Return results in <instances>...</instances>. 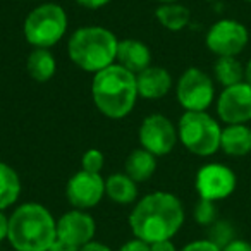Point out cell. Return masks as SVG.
I'll return each instance as SVG.
<instances>
[{"label": "cell", "instance_id": "obj_1", "mask_svg": "<svg viewBox=\"0 0 251 251\" xmlns=\"http://www.w3.org/2000/svg\"><path fill=\"white\" fill-rule=\"evenodd\" d=\"M184 206L172 193L155 191L138 201L129 215V227L138 239L151 244L172 239L184 224Z\"/></svg>", "mask_w": 251, "mask_h": 251}, {"label": "cell", "instance_id": "obj_2", "mask_svg": "<svg viewBox=\"0 0 251 251\" xmlns=\"http://www.w3.org/2000/svg\"><path fill=\"white\" fill-rule=\"evenodd\" d=\"M95 107L108 119H122L133 112L138 100L136 74L119 64L98 71L91 83Z\"/></svg>", "mask_w": 251, "mask_h": 251}, {"label": "cell", "instance_id": "obj_3", "mask_svg": "<svg viewBox=\"0 0 251 251\" xmlns=\"http://www.w3.org/2000/svg\"><path fill=\"white\" fill-rule=\"evenodd\" d=\"M7 239L16 251H49L57 239V220L40 203H25L9 217Z\"/></svg>", "mask_w": 251, "mask_h": 251}, {"label": "cell", "instance_id": "obj_4", "mask_svg": "<svg viewBox=\"0 0 251 251\" xmlns=\"http://www.w3.org/2000/svg\"><path fill=\"white\" fill-rule=\"evenodd\" d=\"M119 40L107 28L84 26L71 35L67 53L79 69L95 73L115 64Z\"/></svg>", "mask_w": 251, "mask_h": 251}, {"label": "cell", "instance_id": "obj_5", "mask_svg": "<svg viewBox=\"0 0 251 251\" xmlns=\"http://www.w3.org/2000/svg\"><path fill=\"white\" fill-rule=\"evenodd\" d=\"M179 141L196 157H212L220 150L222 127L208 112H184L177 124Z\"/></svg>", "mask_w": 251, "mask_h": 251}, {"label": "cell", "instance_id": "obj_6", "mask_svg": "<svg viewBox=\"0 0 251 251\" xmlns=\"http://www.w3.org/2000/svg\"><path fill=\"white\" fill-rule=\"evenodd\" d=\"M67 31V14L59 4H42L28 14L25 36L35 49H50L64 38Z\"/></svg>", "mask_w": 251, "mask_h": 251}, {"label": "cell", "instance_id": "obj_7", "mask_svg": "<svg viewBox=\"0 0 251 251\" xmlns=\"http://www.w3.org/2000/svg\"><path fill=\"white\" fill-rule=\"evenodd\" d=\"M176 95L186 112H206L215 100V84L205 71L189 67L179 77Z\"/></svg>", "mask_w": 251, "mask_h": 251}, {"label": "cell", "instance_id": "obj_8", "mask_svg": "<svg viewBox=\"0 0 251 251\" xmlns=\"http://www.w3.org/2000/svg\"><path fill=\"white\" fill-rule=\"evenodd\" d=\"M250 42V31L236 19H219L210 26L205 45L217 57H237Z\"/></svg>", "mask_w": 251, "mask_h": 251}, {"label": "cell", "instance_id": "obj_9", "mask_svg": "<svg viewBox=\"0 0 251 251\" xmlns=\"http://www.w3.org/2000/svg\"><path fill=\"white\" fill-rule=\"evenodd\" d=\"M195 186L200 198L220 201V200L229 198L236 191L237 177L230 167L219 164V162H212V164L203 165L196 172Z\"/></svg>", "mask_w": 251, "mask_h": 251}, {"label": "cell", "instance_id": "obj_10", "mask_svg": "<svg viewBox=\"0 0 251 251\" xmlns=\"http://www.w3.org/2000/svg\"><path fill=\"white\" fill-rule=\"evenodd\" d=\"M177 129L171 119L162 114H153L143 119L140 126V143L155 157H164L174 150L177 143Z\"/></svg>", "mask_w": 251, "mask_h": 251}, {"label": "cell", "instance_id": "obj_11", "mask_svg": "<svg viewBox=\"0 0 251 251\" xmlns=\"http://www.w3.org/2000/svg\"><path fill=\"white\" fill-rule=\"evenodd\" d=\"M217 115L227 126L251 121V86L246 81L224 88L217 98Z\"/></svg>", "mask_w": 251, "mask_h": 251}, {"label": "cell", "instance_id": "obj_12", "mask_svg": "<svg viewBox=\"0 0 251 251\" xmlns=\"http://www.w3.org/2000/svg\"><path fill=\"white\" fill-rule=\"evenodd\" d=\"M105 195V179L100 174L79 171L69 179L66 196L69 203L77 210L91 208L98 205Z\"/></svg>", "mask_w": 251, "mask_h": 251}, {"label": "cell", "instance_id": "obj_13", "mask_svg": "<svg viewBox=\"0 0 251 251\" xmlns=\"http://www.w3.org/2000/svg\"><path fill=\"white\" fill-rule=\"evenodd\" d=\"M95 230L97 226L93 217L84 213L83 210H71L57 220V239L77 248L91 243Z\"/></svg>", "mask_w": 251, "mask_h": 251}, {"label": "cell", "instance_id": "obj_14", "mask_svg": "<svg viewBox=\"0 0 251 251\" xmlns=\"http://www.w3.org/2000/svg\"><path fill=\"white\" fill-rule=\"evenodd\" d=\"M138 95L148 100L164 98L172 88V76L167 69L158 66H150L140 74H136Z\"/></svg>", "mask_w": 251, "mask_h": 251}, {"label": "cell", "instance_id": "obj_15", "mask_svg": "<svg viewBox=\"0 0 251 251\" xmlns=\"http://www.w3.org/2000/svg\"><path fill=\"white\" fill-rule=\"evenodd\" d=\"M119 66L126 67L133 74H140L147 67L151 66V52L141 40L126 38L121 40L117 45V57H115Z\"/></svg>", "mask_w": 251, "mask_h": 251}, {"label": "cell", "instance_id": "obj_16", "mask_svg": "<svg viewBox=\"0 0 251 251\" xmlns=\"http://www.w3.org/2000/svg\"><path fill=\"white\" fill-rule=\"evenodd\" d=\"M220 150L227 157H246L251 153V127L248 124H229L222 129Z\"/></svg>", "mask_w": 251, "mask_h": 251}, {"label": "cell", "instance_id": "obj_17", "mask_svg": "<svg viewBox=\"0 0 251 251\" xmlns=\"http://www.w3.org/2000/svg\"><path fill=\"white\" fill-rule=\"evenodd\" d=\"M155 169H157V158L145 148L133 150L127 160H126V174L129 176L134 182L148 181L155 174Z\"/></svg>", "mask_w": 251, "mask_h": 251}, {"label": "cell", "instance_id": "obj_18", "mask_svg": "<svg viewBox=\"0 0 251 251\" xmlns=\"http://www.w3.org/2000/svg\"><path fill=\"white\" fill-rule=\"evenodd\" d=\"M136 184L127 174H112L105 179V195L119 205H129L138 198Z\"/></svg>", "mask_w": 251, "mask_h": 251}, {"label": "cell", "instance_id": "obj_19", "mask_svg": "<svg viewBox=\"0 0 251 251\" xmlns=\"http://www.w3.org/2000/svg\"><path fill=\"white\" fill-rule=\"evenodd\" d=\"M26 69H28L29 76L35 81L45 83V81L53 77L57 62L49 49H35L29 53L28 60H26Z\"/></svg>", "mask_w": 251, "mask_h": 251}, {"label": "cell", "instance_id": "obj_20", "mask_svg": "<svg viewBox=\"0 0 251 251\" xmlns=\"http://www.w3.org/2000/svg\"><path fill=\"white\" fill-rule=\"evenodd\" d=\"M157 21L169 31H181L191 21V12L186 5L172 2V4H160L155 11Z\"/></svg>", "mask_w": 251, "mask_h": 251}, {"label": "cell", "instance_id": "obj_21", "mask_svg": "<svg viewBox=\"0 0 251 251\" xmlns=\"http://www.w3.org/2000/svg\"><path fill=\"white\" fill-rule=\"evenodd\" d=\"M213 76L224 88L244 81V66L237 57H219L213 64Z\"/></svg>", "mask_w": 251, "mask_h": 251}, {"label": "cell", "instance_id": "obj_22", "mask_svg": "<svg viewBox=\"0 0 251 251\" xmlns=\"http://www.w3.org/2000/svg\"><path fill=\"white\" fill-rule=\"evenodd\" d=\"M21 193L19 176L11 165L0 162V210L14 205Z\"/></svg>", "mask_w": 251, "mask_h": 251}, {"label": "cell", "instance_id": "obj_23", "mask_svg": "<svg viewBox=\"0 0 251 251\" xmlns=\"http://www.w3.org/2000/svg\"><path fill=\"white\" fill-rule=\"evenodd\" d=\"M208 239L213 244H217L220 250H224L230 241L236 239V230H234L232 224L227 220H215L208 227Z\"/></svg>", "mask_w": 251, "mask_h": 251}, {"label": "cell", "instance_id": "obj_24", "mask_svg": "<svg viewBox=\"0 0 251 251\" xmlns=\"http://www.w3.org/2000/svg\"><path fill=\"white\" fill-rule=\"evenodd\" d=\"M196 224L203 227H210L217 220V208L215 201H210V200L200 198V201L195 205V212H193Z\"/></svg>", "mask_w": 251, "mask_h": 251}, {"label": "cell", "instance_id": "obj_25", "mask_svg": "<svg viewBox=\"0 0 251 251\" xmlns=\"http://www.w3.org/2000/svg\"><path fill=\"white\" fill-rule=\"evenodd\" d=\"M105 164V157L100 150L97 148H91L88 150L86 153L83 155L81 158V171H86V172H93V174H100V171L103 169Z\"/></svg>", "mask_w": 251, "mask_h": 251}, {"label": "cell", "instance_id": "obj_26", "mask_svg": "<svg viewBox=\"0 0 251 251\" xmlns=\"http://www.w3.org/2000/svg\"><path fill=\"white\" fill-rule=\"evenodd\" d=\"M179 251H222L217 244H213L210 239H198L193 241V243L186 244L182 250Z\"/></svg>", "mask_w": 251, "mask_h": 251}, {"label": "cell", "instance_id": "obj_27", "mask_svg": "<svg viewBox=\"0 0 251 251\" xmlns=\"http://www.w3.org/2000/svg\"><path fill=\"white\" fill-rule=\"evenodd\" d=\"M119 251H150V244L134 237L133 241H127L126 244H122Z\"/></svg>", "mask_w": 251, "mask_h": 251}, {"label": "cell", "instance_id": "obj_28", "mask_svg": "<svg viewBox=\"0 0 251 251\" xmlns=\"http://www.w3.org/2000/svg\"><path fill=\"white\" fill-rule=\"evenodd\" d=\"M222 251H251V243L246 239H234L224 248Z\"/></svg>", "mask_w": 251, "mask_h": 251}, {"label": "cell", "instance_id": "obj_29", "mask_svg": "<svg viewBox=\"0 0 251 251\" xmlns=\"http://www.w3.org/2000/svg\"><path fill=\"white\" fill-rule=\"evenodd\" d=\"M150 251H177L172 243V239H165V241H157V243L150 244Z\"/></svg>", "mask_w": 251, "mask_h": 251}, {"label": "cell", "instance_id": "obj_30", "mask_svg": "<svg viewBox=\"0 0 251 251\" xmlns=\"http://www.w3.org/2000/svg\"><path fill=\"white\" fill-rule=\"evenodd\" d=\"M110 0H76V4L84 9H101L108 4Z\"/></svg>", "mask_w": 251, "mask_h": 251}, {"label": "cell", "instance_id": "obj_31", "mask_svg": "<svg viewBox=\"0 0 251 251\" xmlns=\"http://www.w3.org/2000/svg\"><path fill=\"white\" fill-rule=\"evenodd\" d=\"M49 251H79V248L64 243V241H60V239H55V243L50 246Z\"/></svg>", "mask_w": 251, "mask_h": 251}, {"label": "cell", "instance_id": "obj_32", "mask_svg": "<svg viewBox=\"0 0 251 251\" xmlns=\"http://www.w3.org/2000/svg\"><path fill=\"white\" fill-rule=\"evenodd\" d=\"M79 251H112L107 244L103 243H97V241H91V243L84 244V246L79 248Z\"/></svg>", "mask_w": 251, "mask_h": 251}, {"label": "cell", "instance_id": "obj_33", "mask_svg": "<svg viewBox=\"0 0 251 251\" xmlns=\"http://www.w3.org/2000/svg\"><path fill=\"white\" fill-rule=\"evenodd\" d=\"M7 230H9V219L0 210V243L7 237Z\"/></svg>", "mask_w": 251, "mask_h": 251}, {"label": "cell", "instance_id": "obj_34", "mask_svg": "<svg viewBox=\"0 0 251 251\" xmlns=\"http://www.w3.org/2000/svg\"><path fill=\"white\" fill-rule=\"evenodd\" d=\"M244 81L251 86V59L248 60L246 66H244Z\"/></svg>", "mask_w": 251, "mask_h": 251}, {"label": "cell", "instance_id": "obj_35", "mask_svg": "<svg viewBox=\"0 0 251 251\" xmlns=\"http://www.w3.org/2000/svg\"><path fill=\"white\" fill-rule=\"evenodd\" d=\"M157 2H162V4H172V2H179V0H157Z\"/></svg>", "mask_w": 251, "mask_h": 251}, {"label": "cell", "instance_id": "obj_36", "mask_svg": "<svg viewBox=\"0 0 251 251\" xmlns=\"http://www.w3.org/2000/svg\"><path fill=\"white\" fill-rule=\"evenodd\" d=\"M244 2H248V4H251V0H244Z\"/></svg>", "mask_w": 251, "mask_h": 251}, {"label": "cell", "instance_id": "obj_37", "mask_svg": "<svg viewBox=\"0 0 251 251\" xmlns=\"http://www.w3.org/2000/svg\"><path fill=\"white\" fill-rule=\"evenodd\" d=\"M206 2H213V0H206Z\"/></svg>", "mask_w": 251, "mask_h": 251}, {"label": "cell", "instance_id": "obj_38", "mask_svg": "<svg viewBox=\"0 0 251 251\" xmlns=\"http://www.w3.org/2000/svg\"><path fill=\"white\" fill-rule=\"evenodd\" d=\"M14 251H16V250H14Z\"/></svg>", "mask_w": 251, "mask_h": 251}]
</instances>
